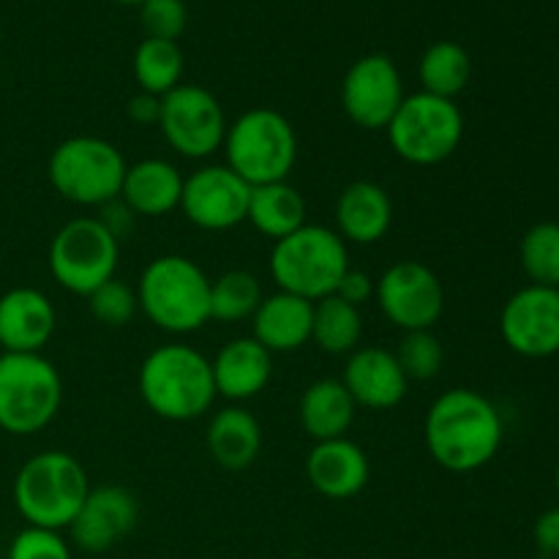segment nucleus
<instances>
[{"label":"nucleus","instance_id":"f257e3e1","mask_svg":"<svg viewBox=\"0 0 559 559\" xmlns=\"http://www.w3.org/2000/svg\"><path fill=\"white\" fill-rule=\"evenodd\" d=\"M506 426L497 404L473 388H453L431 402L424 442L442 469L456 475L484 469L500 453Z\"/></svg>","mask_w":559,"mask_h":559},{"label":"nucleus","instance_id":"f03ea898","mask_svg":"<svg viewBox=\"0 0 559 559\" xmlns=\"http://www.w3.org/2000/svg\"><path fill=\"white\" fill-rule=\"evenodd\" d=\"M136 388L145 407L169 424L202 418L218 396L211 358L183 342L162 344L147 353L136 374Z\"/></svg>","mask_w":559,"mask_h":559},{"label":"nucleus","instance_id":"7ed1b4c3","mask_svg":"<svg viewBox=\"0 0 559 559\" xmlns=\"http://www.w3.org/2000/svg\"><path fill=\"white\" fill-rule=\"evenodd\" d=\"M213 278L183 254L151 260L136 282L140 311L164 333L186 336L211 322Z\"/></svg>","mask_w":559,"mask_h":559},{"label":"nucleus","instance_id":"20e7f679","mask_svg":"<svg viewBox=\"0 0 559 559\" xmlns=\"http://www.w3.org/2000/svg\"><path fill=\"white\" fill-rule=\"evenodd\" d=\"M91 491L87 469L66 451H41L27 459L14 478V506L27 527L63 533Z\"/></svg>","mask_w":559,"mask_h":559},{"label":"nucleus","instance_id":"39448f33","mask_svg":"<svg viewBox=\"0 0 559 559\" xmlns=\"http://www.w3.org/2000/svg\"><path fill=\"white\" fill-rule=\"evenodd\" d=\"M267 271L278 289L317 304L336 293L338 282L349 271V249L336 229L304 224L273 243Z\"/></svg>","mask_w":559,"mask_h":559},{"label":"nucleus","instance_id":"423d86ee","mask_svg":"<svg viewBox=\"0 0 559 559\" xmlns=\"http://www.w3.org/2000/svg\"><path fill=\"white\" fill-rule=\"evenodd\" d=\"M224 158L249 186L289 180L298 164V134L278 109L254 107L227 126Z\"/></svg>","mask_w":559,"mask_h":559},{"label":"nucleus","instance_id":"0eeeda50","mask_svg":"<svg viewBox=\"0 0 559 559\" xmlns=\"http://www.w3.org/2000/svg\"><path fill=\"white\" fill-rule=\"evenodd\" d=\"M63 407L60 371L41 353L0 355V429L5 435H38Z\"/></svg>","mask_w":559,"mask_h":559},{"label":"nucleus","instance_id":"6e6552de","mask_svg":"<svg viewBox=\"0 0 559 559\" xmlns=\"http://www.w3.org/2000/svg\"><path fill=\"white\" fill-rule=\"evenodd\" d=\"M123 153L104 136L76 134L60 142L47 164L52 189L82 207H102L118 200L126 178Z\"/></svg>","mask_w":559,"mask_h":559},{"label":"nucleus","instance_id":"1a4fd4ad","mask_svg":"<svg viewBox=\"0 0 559 559\" xmlns=\"http://www.w3.org/2000/svg\"><path fill=\"white\" fill-rule=\"evenodd\" d=\"M393 153L413 167H437L459 151L464 140V115L451 98L409 93L388 123Z\"/></svg>","mask_w":559,"mask_h":559},{"label":"nucleus","instance_id":"9d476101","mask_svg":"<svg viewBox=\"0 0 559 559\" xmlns=\"http://www.w3.org/2000/svg\"><path fill=\"white\" fill-rule=\"evenodd\" d=\"M120 260V240L96 216L66 222L49 243L47 265L55 282L71 295L87 298L93 289L115 278Z\"/></svg>","mask_w":559,"mask_h":559},{"label":"nucleus","instance_id":"9b49d317","mask_svg":"<svg viewBox=\"0 0 559 559\" xmlns=\"http://www.w3.org/2000/svg\"><path fill=\"white\" fill-rule=\"evenodd\" d=\"M227 115L222 102L202 85L180 82L175 91L162 96L158 131L178 156L205 162L222 151L227 136Z\"/></svg>","mask_w":559,"mask_h":559},{"label":"nucleus","instance_id":"f8f14e48","mask_svg":"<svg viewBox=\"0 0 559 559\" xmlns=\"http://www.w3.org/2000/svg\"><path fill=\"white\" fill-rule=\"evenodd\" d=\"M382 317L399 331H431L445 311L440 276L420 260H399L374 284Z\"/></svg>","mask_w":559,"mask_h":559},{"label":"nucleus","instance_id":"ddd939ff","mask_svg":"<svg viewBox=\"0 0 559 559\" xmlns=\"http://www.w3.org/2000/svg\"><path fill=\"white\" fill-rule=\"evenodd\" d=\"M404 98L402 71L382 52L355 60L342 80L344 115L366 131H385Z\"/></svg>","mask_w":559,"mask_h":559},{"label":"nucleus","instance_id":"4468645a","mask_svg":"<svg viewBox=\"0 0 559 559\" xmlns=\"http://www.w3.org/2000/svg\"><path fill=\"white\" fill-rule=\"evenodd\" d=\"M251 186L227 164H202L183 180L180 211L205 233H227L249 216Z\"/></svg>","mask_w":559,"mask_h":559},{"label":"nucleus","instance_id":"2eb2a0df","mask_svg":"<svg viewBox=\"0 0 559 559\" xmlns=\"http://www.w3.org/2000/svg\"><path fill=\"white\" fill-rule=\"evenodd\" d=\"M502 342L522 358L559 353V289L527 284L508 298L500 314Z\"/></svg>","mask_w":559,"mask_h":559},{"label":"nucleus","instance_id":"dca6fc26","mask_svg":"<svg viewBox=\"0 0 559 559\" xmlns=\"http://www.w3.org/2000/svg\"><path fill=\"white\" fill-rule=\"evenodd\" d=\"M140 522V500L120 484L91 486L71 522V544L87 555H104L129 538Z\"/></svg>","mask_w":559,"mask_h":559},{"label":"nucleus","instance_id":"f3484780","mask_svg":"<svg viewBox=\"0 0 559 559\" xmlns=\"http://www.w3.org/2000/svg\"><path fill=\"white\" fill-rule=\"evenodd\" d=\"M58 311L47 293L14 287L0 295V347L3 353H41L55 336Z\"/></svg>","mask_w":559,"mask_h":559},{"label":"nucleus","instance_id":"a211bd4d","mask_svg":"<svg viewBox=\"0 0 559 559\" xmlns=\"http://www.w3.org/2000/svg\"><path fill=\"white\" fill-rule=\"evenodd\" d=\"M306 478L325 500H353L369 484L371 464L358 442L338 437L314 442L306 456Z\"/></svg>","mask_w":559,"mask_h":559},{"label":"nucleus","instance_id":"6ab92c4d","mask_svg":"<svg viewBox=\"0 0 559 559\" xmlns=\"http://www.w3.org/2000/svg\"><path fill=\"white\" fill-rule=\"evenodd\" d=\"M353 402L366 409H393L407 396L409 380L385 347H358L347 355L342 377Z\"/></svg>","mask_w":559,"mask_h":559},{"label":"nucleus","instance_id":"aec40b11","mask_svg":"<svg viewBox=\"0 0 559 559\" xmlns=\"http://www.w3.org/2000/svg\"><path fill=\"white\" fill-rule=\"evenodd\" d=\"M211 366L216 393L229 404L251 402L271 385L273 355L254 336L229 338Z\"/></svg>","mask_w":559,"mask_h":559},{"label":"nucleus","instance_id":"412c9836","mask_svg":"<svg viewBox=\"0 0 559 559\" xmlns=\"http://www.w3.org/2000/svg\"><path fill=\"white\" fill-rule=\"evenodd\" d=\"M333 218L344 243L374 246L391 233L393 200L374 180H355L338 194Z\"/></svg>","mask_w":559,"mask_h":559},{"label":"nucleus","instance_id":"4be33fe9","mask_svg":"<svg viewBox=\"0 0 559 559\" xmlns=\"http://www.w3.org/2000/svg\"><path fill=\"white\" fill-rule=\"evenodd\" d=\"M314 304L300 295L278 293L265 295L260 309L251 317V336L271 355H287L311 342Z\"/></svg>","mask_w":559,"mask_h":559},{"label":"nucleus","instance_id":"5701e85b","mask_svg":"<svg viewBox=\"0 0 559 559\" xmlns=\"http://www.w3.org/2000/svg\"><path fill=\"white\" fill-rule=\"evenodd\" d=\"M183 180L180 169L167 158H142L126 169L120 200L134 211L136 218L167 216V213L180 211Z\"/></svg>","mask_w":559,"mask_h":559},{"label":"nucleus","instance_id":"b1692460","mask_svg":"<svg viewBox=\"0 0 559 559\" xmlns=\"http://www.w3.org/2000/svg\"><path fill=\"white\" fill-rule=\"evenodd\" d=\"M205 445L213 462L229 473H243L262 451V426L243 404L218 409L205 431Z\"/></svg>","mask_w":559,"mask_h":559},{"label":"nucleus","instance_id":"393cba45","mask_svg":"<svg viewBox=\"0 0 559 559\" xmlns=\"http://www.w3.org/2000/svg\"><path fill=\"white\" fill-rule=\"evenodd\" d=\"M355 413H358V404L353 402L344 382L336 377L314 380L298 402L300 429L314 442L347 437L355 424Z\"/></svg>","mask_w":559,"mask_h":559},{"label":"nucleus","instance_id":"a878e982","mask_svg":"<svg viewBox=\"0 0 559 559\" xmlns=\"http://www.w3.org/2000/svg\"><path fill=\"white\" fill-rule=\"evenodd\" d=\"M306 200L289 180H278V183H262L251 186L249 200V216L246 222L257 229L260 235L271 238L273 243L295 229H300L306 222Z\"/></svg>","mask_w":559,"mask_h":559},{"label":"nucleus","instance_id":"bb28decb","mask_svg":"<svg viewBox=\"0 0 559 559\" xmlns=\"http://www.w3.org/2000/svg\"><path fill=\"white\" fill-rule=\"evenodd\" d=\"M418 80L424 93L456 102L473 80V58L459 41H435L420 55Z\"/></svg>","mask_w":559,"mask_h":559},{"label":"nucleus","instance_id":"cd10ccee","mask_svg":"<svg viewBox=\"0 0 559 559\" xmlns=\"http://www.w3.org/2000/svg\"><path fill=\"white\" fill-rule=\"evenodd\" d=\"M311 342L328 355H353L364 342V314L358 306H349L338 295L317 300Z\"/></svg>","mask_w":559,"mask_h":559},{"label":"nucleus","instance_id":"c85d7f7f","mask_svg":"<svg viewBox=\"0 0 559 559\" xmlns=\"http://www.w3.org/2000/svg\"><path fill=\"white\" fill-rule=\"evenodd\" d=\"M183 63V49L178 47V41L142 38L134 52V80L142 93L162 98L180 85Z\"/></svg>","mask_w":559,"mask_h":559},{"label":"nucleus","instance_id":"c756f323","mask_svg":"<svg viewBox=\"0 0 559 559\" xmlns=\"http://www.w3.org/2000/svg\"><path fill=\"white\" fill-rule=\"evenodd\" d=\"M262 284L249 271H224L211 282V320L246 322L262 304Z\"/></svg>","mask_w":559,"mask_h":559},{"label":"nucleus","instance_id":"7c9ffc66","mask_svg":"<svg viewBox=\"0 0 559 559\" xmlns=\"http://www.w3.org/2000/svg\"><path fill=\"white\" fill-rule=\"evenodd\" d=\"M519 262L530 284L559 289V222H538L519 243Z\"/></svg>","mask_w":559,"mask_h":559},{"label":"nucleus","instance_id":"2f4dec72","mask_svg":"<svg viewBox=\"0 0 559 559\" xmlns=\"http://www.w3.org/2000/svg\"><path fill=\"white\" fill-rule=\"evenodd\" d=\"M393 355H396L399 366H402L409 382L435 380L442 371V364H445V349H442V342L435 336V331L404 333Z\"/></svg>","mask_w":559,"mask_h":559},{"label":"nucleus","instance_id":"473e14b6","mask_svg":"<svg viewBox=\"0 0 559 559\" xmlns=\"http://www.w3.org/2000/svg\"><path fill=\"white\" fill-rule=\"evenodd\" d=\"M87 309L91 317L104 328H126L134 322L140 314V298H136V287L120 282L118 276L104 282L102 287L93 289L87 295Z\"/></svg>","mask_w":559,"mask_h":559},{"label":"nucleus","instance_id":"72a5a7b5","mask_svg":"<svg viewBox=\"0 0 559 559\" xmlns=\"http://www.w3.org/2000/svg\"><path fill=\"white\" fill-rule=\"evenodd\" d=\"M140 22L145 38L178 41L189 25V9L183 0H145L140 3Z\"/></svg>","mask_w":559,"mask_h":559},{"label":"nucleus","instance_id":"f704fd0d","mask_svg":"<svg viewBox=\"0 0 559 559\" xmlns=\"http://www.w3.org/2000/svg\"><path fill=\"white\" fill-rule=\"evenodd\" d=\"M5 559H74L69 540L55 530L25 527L14 535Z\"/></svg>","mask_w":559,"mask_h":559},{"label":"nucleus","instance_id":"c9c22d12","mask_svg":"<svg viewBox=\"0 0 559 559\" xmlns=\"http://www.w3.org/2000/svg\"><path fill=\"white\" fill-rule=\"evenodd\" d=\"M374 284H377V278H371L366 271H358V267L349 265V271L344 273L342 282H338L336 293L333 295H338V298L347 300L349 306H358L360 309L366 300L374 298Z\"/></svg>","mask_w":559,"mask_h":559},{"label":"nucleus","instance_id":"e433bc0d","mask_svg":"<svg viewBox=\"0 0 559 559\" xmlns=\"http://www.w3.org/2000/svg\"><path fill=\"white\" fill-rule=\"evenodd\" d=\"M98 222L104 224V227L109 229V235H112V238H118V240H123V238H129L131 233H134V224H136V216H134V211H131L129 205H126L123 200H112V202H107V205H102L98 207Z\"/></svg>","mask_w":559,"mask_h":559},{"label":"nucleus","instance_id":"4c0bfd02","mask_svg":"<svg viewBox=\"0 0 559 559\" xmlns=\"http://www.w3.org/2000/svg\"><path fill=\"white\" fill-rule=\"evenodd\" d=\"M535 544H538V555L559 559V508L540 513L535 522Z\"/></svg>","mask_w":559,"mask_h":559},{"label":"nucleus","instance_id":"58836bf2","mask_svg":"<svg viewBox=\"0 0 559 559\" xmlns=\"http://www.w3.org/2000/svg\"><path fill=\"white\" fill-rule=\"evenodd\" d=\"M126 115L136 126H158V118H162V98L140 91L136 96L129 98Z\"/></svg>","mask_w":559,"mask_h":559},{"label":"nucleus","instance_id":"ea45409f","mask_svg":"<svg viewBox=\"0 0 559 559\" xmlns=\"http://www.w3.org/2000/svg\"><path fill=\"white\" fill-rule=\"evenodd\" d=\"M115 3H129V5H140V3H145V0H115Z\"/></svg>","mask_w":559,"mask_h":559},{"label":"nucleus","instance_id":"a19ab883","mask_svg":"<svg viewBox=\"0 0 559 559\" xmlns=\"http://www.w3.org/2000/svg\"><path fill=\"white\" fill-rule=\"evenodd\" d=\"M555 484H557V495H559V464H557V475H555Z\"/></svg>","mask_w":559,"mask_h":559},{"label":"nucleus","instance_id":"79ce46f5","mask_svg":"<svg viewBox=\"0 0 559 559\" xmlns=\"http://www.w3.org/2000/svg\"><path fill=\"white\" fill-rule=\"evenodd\" d=\"M538 559H551V557H546V555H538Z\"/></svg>","mask_w":559,"mask_h":559},{"label":"nucleus","instance_id":"37998d69","mask_svg":"<svg viewBox=\"0 0 559 559\" xmlns=\"http://www.w3.org/2000/svg\"><path fill=\"white\" fill-rule=\"evenodd\" d=\"M0 38H3V31H0Z\"/></svg>","mask_w":559,"mask_h":559}]
</instances>
